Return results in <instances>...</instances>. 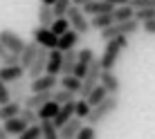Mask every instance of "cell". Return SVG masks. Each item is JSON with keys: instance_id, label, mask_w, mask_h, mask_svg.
I'll return each instance as SVG.
<instances>
[{"instance_id": "44dd1931", "label": "cell", "mask_w": 155, "mask_h": 139, "mask_svg": "<svg viewBox=\"0 0 155 139\" xmlns=\"http://www.w3.org/2000/svg\"><path fill=\"white\" fill-rule=\"evenodd\" d=\"M74 61H77V50H63L61 56V74H72L74 70Z\"/></svg>"}, {"instance_id": "30bf717a", "label": "cell", "mask_w": 155, "mask_h": 139, "mask_svg": "<svg viewBox=\"0 0 155 139\" xmlns=\"http://www.w3.org/2000/svg\"><path fill=\"white\" fill-rule=\"evenodd\" d=\"M92 58H94V52L90 50V47L79 50V52H77V61H74V70H72L74 76L81 79L83 74H85V70H88V65H90V61H92Z\"/></svg>"}, {"instance_id": "60d3db41", "label": "cell", "mask_w": 155, "mask_h": 139, "mask_svg": "<svg viewBox=\"0 0 155 139\" xmlns=\"http://www.w3.org/2000/svg\"><path fill=\"white\" fill-rule=\"evenodd\" d=\"M5 137H9L7 132H5V128H2V124H0V139H5Z\"/></svg>"}, {"instance_id": "52a82bcc", "label": "cell", "mask_w": 155, "mask_h": 139, "mask_svg": "<svg viewBox=\"0 0 155 139\" xmlns=\"http://www.w3.org/2000/svg\"><path fill=\"white\" fill-rule=\"evenodd\" d=\"M31 40H34L36 45L45 47V50H52V47H56L58 36H56L50 27H41V25H38V27L31 29Z\"/></svg>"}, {"instance_id": "d6a6232c", "label": "cell", "mask_w": 155, "mask_h": 139, "mask_svg": "<svg viewBox=\"0 0 155 139\" xmlns=\"http://www.w3.org/2000/svg\"><path fill=\"white\" fill-rule=\"evenodd\" d=\"M74 137H77V139H94V137H97V126H92V124L83 126L81 124V128H79V132Z\"/></svg>"}, {"instance_id": "8fae6325", "label": "cell", "mask_w": 155, "mask_h": 139, "mask_svg": "<svg viewBox=\"0 0 155 139\" xmlns=\"http://www.w3.org/2000/svg\"><path fill=\"white\" fill-rule=\"evenodd\" d=\"M9 85V97H12L14 101H20L23 103V99L29 94V79H16V81L7 83Z\"/></svg>"}, {"instance_id": "5b68a950", "label": "cell", "mask_w": 155, "mask_h": 139, "mask_svg": "<svg viewBox=\"0 0 155 139\" xmlns=\"http://www.w3.org/2000/svg\"><path fill=\"white\" fill-rule=\"evenodd\" d=\"M65 18H68V23H70V27L74 31H79L81 36H85L90 31V23H88V16L83 14V9L79 7V5H70L68 7V11H65Z\"/></svg>"}, {"instance_id": "2e32d148", "label": "cell", "mask_w": 155, "mask_h": 139, "mask_svg": "<svg viewBox=\"0 0 155 139\" xmlns=\"http://www.w3.org/2000/svg\"><path fill=\"white\" fill-rule=\"evenodd\" d=\"M81 124H83V119H79V117H70L65 124L58 128V137H63V139H72V137L79 132Z\"/></svg>"}, {"instance_id": "3957f363", "label": "cell", "mask_w": 155, "mask_h": 139, "mask_svg": "<svg viewBox=\"0 0 155 139\" xmlns=\"http://www.w3.org/2000/svg\"><path fill=\"white\" fill-rule=\"evenodd\" d=\"M140 31V20L135 18H126V20H115L113 25H108V27L99 29V36L101 40H108V38H115V36H133Z\"/></svg>"}, {"instance_id": "74e56055", "label": "cell", "mask_w": 155, "mask_h": 139, "mask_svg": "<svg viewBox=\"0 0 155 139\" xmlns=\"http://www.w3.org/2000/svg\"><path fill=\"white\" fill-rule=\"evenodd\" d=\"M12 97H9V85L5 81H0V103H5V101H9Z\"/></svg>"}, {"instance_id": "603a6c76", "label": "cell", "mask_w": 155, "mask_h": 139, "mask_svg": "<svg viewBox=\"0 0 155 139\" xmlns=\"http://www.w3.org/2000/svg\"><path fill=\"white\" fill-rule=\"evenodd\" d=\"M20 101H14V99H9V101H5V103H0V119H7V117H16L20 112Z\"/></svg>"}, {"instance_id": "d590c367", "label": "cell", "mask_w": 155, "mask_h": 139, "mask_svg": "<svg viewBox=\"0 0 155 139\" xmlns=\"http://www.w3.org/2000/svg\"><path fill=\"white\" fill-rule=\"evenodd\" d=\"M16 63H18V54H14V52H5L0 56V65H16Z\"/></svg>"}, {"instance_id": "ac0fdd59", "label": "cell", "mask_w": 155, "mask_h": 139, "mask_svg": "<svg viewBox=\"0 0 155 139\" xmlns=\"http://www.w3.org/2000/svg\"><path fill=\"white\" fill-rule=\"evenodd\" d=\"M47 99H52V92H29L27 97L23 99V105H27V108H38V105H43Z\"/></svg>"}, {"instance_id": "8992f818", "label": "cell", "mask_w": 155, "mask_h": 139, "mask_svg": "<svg viewBox=\"0 0 155 139\" xmlns=\"http://www.w3.org/2000/svg\"><path fill=\"white\" fill-rule=\"evenodd\" d=\"M58 83V76L56 74H47L43 72L38 76L29 79V92H52Z\"/></svg>"}, {"instance_id": "9a60e30c", "label": "cell", "mask_w": 155, "mask_h": 139, "mask_svg": "<svg viewBox=\"0 0 155 139\" xmlns=\"http://www.w3.org/2000/svg\"><path fill=\"white\" fill-rule=\"evenodd\" d=\"M61 56L63 52L56 50V47H52V50H47V63H45V72L47 74H61Z\"/></svg>"}, {"instance_id": "7c38bea8", "label": "cell", "mask_w": 155, "mask_h": 139, "mask_svg": "<svg viewBox=\"0 0 155 139\" xmlns=\"http://www.w3.org/2000/svg\"><path fill=\"white\" fill-rule=\"evenodd\" d=\"M79 43H81V34L79 31H74L72 27L68 31H63L61 36H58V43H56V50H72V47H77Z\"/></svg>"}, {"instance_id": "277c9868", "label": "cell", "mask_w": 155, "mask_h": 139, "mask_svg": "<svg viewBox=\"0 0 155 139\" xmlns=\"http://www.w3.org/2000/svg\"><path fill=\"white\" fill-rule=\"evenodd\" d=\"M99 74H101V65H99V58L94 56L92 61H90L88 70H85V74L81 76V88H79V94H77V97H85V94H88L90 90L99 83Z\"/></svg>"}, {"instance_id": "f1b7e54d", "label": "cell", "mask_w": 155, "mask_h": 139, "mask_svg": "<svg viewBox=\"0 0 155 139\" xmlns=\"http://www.w3.org/2000/svg\"><path fill=\"white\" fill-rule=\"evenodd\" d=\"M88 112H90V103H88V101H85L83 97L74 99V117L85 119V117H88Z\"/></svg>"}, {"instance_id": "cb8c5ba5", "label": "cell", "mask_w": 155, "mask_h": 139, "mask_svg": "<svg viewBox=\"0 0 155 139\" xmlns=\"http://www.w3.org/2000/svg\"><path fill=\"white\" fill-rule=\"evenodd\" d=\"M38 126H41V137H45V139H56L58 137V128L54 126L52 119H38Z\"/></svg>"}, {"instance_id": "d6986e66", "label": "cell", "mask_w": 155, "mask_h": 139, "mask_svg": "<svg viewBox=\"0 0 155 139\" xmlns=\"http://www.w3.org/2000/svg\"><path fill=\"white\" fill-rule=\"evenodd\" d=\"M58 112V103L54 99H47L43 105L36 108V115H38V119H54V115Z\"/></svg>"}, {"instance_id": "f35d334b", "label": "cell", "mask_w": 155, "mask_h": 139, "mask_svg": "<svg viewBox=\"0 0 155 139\" xmlns=\"http://www.w3.org/2000/svg\"><path fill=\"white\" fill-rule=\"evenodd\" d=\"M106 2H110L113 7H119V5H128V0H106Z\"/></svg>"}, {"instance_id": "5bb4252c", "label": "cell", "mask_w": 155, "mask_h": 139, "mask_svg": "<svg viewBox=\"0 0 155 139\" xmlns=\"http://www.w3.org/2000/svg\"><path fill=\"white\" fill-rule=\"evenodd\" d=\"M23 76H25V67L20 63H16V65H0V81L12 83V81L23 79Z\"/></svg>"}, {"instance_id": "836d02e7", "label": "cell", "mask_w": 155, "mask_h": 139, "mask_svg": "<svg viewBox=\"0 0 155 139\" xmlns=\"http://www.w3.org/2000/svg\"><path fill=\"white\" fill-rule=\"evenodd\" d=\"M18 117L25 121V124H36V121H38V115H36V110H34V108H27V105H23V108H20Z\"/></svg>"}, {"instance_id": "7a4b0ae2", "label": "cell", "mask_w": 155, "mask_h": 139, "mask_svg": "<svg viewBox=\"0 0 155 139\" xmlns=\"http://www.w3.org/2000/svg\"><path fill=\"white\" fill-rule=\"evenodd\" d=\"M128 47V36H115V38L106 40V50L99 56V65L101 70H115L117 61H119L121 52Z\"/></svg>"}, {"instance_id": "4fadbf2b", "label": "cell", "mask_w": 155, "mask_h": 139, "mask_svg": "<svg viewBox=\"0 0 155 139\" xmlns=\"http://www.w3.org/2000/svg\"><path fill=\"white\" fill-rule=\"evenodd\" d=\"M81 9H83L85 16H97V14H108V11H113L115 7H113L110 2H106V0H90V2L81 5Z\"/></svg>"}, {"instance_id": "e575fe53", "label": "cell", "mask_w": 155, "mask_h": 139, "mask_svg": "<svg viewBox=\"0 0 155 139\" xmlns=\"http://www.w3.org/2000/svg\"><path fill=\"white\" fill-rule=\"evenodd\" d=\"M70 5H72V0H54V2L50 5L52 11H54V18H56V16H65V11H68Z\"/></svg>"}, {"instance_id": "d4e9b609", "label": "cell", "mask_w": 155, "mask_h": 139, "mask_svg": "<svg viewBox=\"0 0 155 139\" xmlns=\"http://www.w3.org/2000/svg\"><path fill=\"white\" fill-rule=\"evenodd\" d=\"M106 94H108V92H106V88H104V85H101V83H97V85H94V88L90 90V92L85 94L83 99L88 101V103H90V108H92V105H97L99 101H101V99L106 97Z\"/></svg>"}, {"instance_id": "ab89813d", "label": "cell", "mask_w": 155, "mask_h": 139, "mask_svg": "<svg viewBox=\"0 0 155 139\" xmlns=\"http://www.w3.org/2000/svg\"><path fill=\"white\" fill-rule=\"evenodd\" d=\"M85 2H90V0H72V5H79V7H81V5H85Z\"/></svg>"}, {"instance_id": "ffe728a7", "label": "cell", "mask_w": 155, "mask_h": 139, "mask_svg": "<svg viewBox=\"0 0 155 139\" xmlns=\"http://www.w3.org/2000/svg\"><path fill=\"white\" fill-rule=\"evenodd\" d=\"M90 18H92V20H88V23H90V29H97V31L115 23L113 11H108V14H97V16H90Z\"/></svg>"}, {"instance_id": "6da1fadb", "label": "cell", "mask_w": 155, "mask_h": 139, "mask_svg": "<svg viewBox=\"0 0 155 139\" xmlns=\"http://www.w3.org/2000/svg\"><path fill=\"white\" fill-rule=\"evenodd\" d=\"M119 105H121L119 94H106V97L101 99L97 105H92V108H90L85 121H88V124H92V126H99V124H104L110 115H115V112L119 110Z\"/></svg>"}, {"instance_id": "f546056e", "label": "cell", "mask_w": 155, "mask_h": 139, "mask_svg": "<svg viewBox=\"0 0 155 139\" xmlns=\"http://www.w3.org/2000/svg\"><path fill=\"white\" fill-rule=\"evenodd\" d=\"M133 14H135V9H133L130 5H119V7H115V9H113V18H115V20L133 18Z\"/></svg>"}, {"instance_id": "8d00e7d4", "label": "cell", "mask_w": 155, "mask_h": 139, "mask_svg": "<svg viewBox=\"0 0 155 139\" xmlns=\"http://www.w3.org/2000/svg\"><path fill=\"white\" fill-rule=\"evenodd\" d=\"M140 31H146L148 36H155V18H151V20H144V23H140Z\"/></svg>"}, {"instance_id": "7402d4cb", "label": "cell", "mask_w": 155, "mask_h": 139, "mask_svg": "<svg viewBox=\"0 0 155 139\" xmlns=\"http://www.w3.org/2000/svg\"><path fill=\"white\" fill-rule=\"evenodd\" d=\"M58 85L61 88H65V90H72L74 94H79V88H81V79L79 76H74V74H58Z\"/></svg>"}, {"instance_id": "1f68e13d", "label": "cell", "mask_w": 155, "mask_h": 139, "mask_svg": "<svg viewBox=\"0 0 155 139\" xmlns=\"http://www.w3.org/2000/svg\"><path fill=\"white\" fill-rule=\"evenodd\" d=\"M133 18L140 20V23H144V20H151V18H155V9H153V7H137L135 14H133Z\"/></svg>"}, {"instance_id": "83f0119b", "label": "cell", "mask_w": 155, "mask_h": 139, "mask_svg": "<svg viewBox=\"0 0 155 139\" xmlns=\"http://www.w3.org/2000/svg\"><path fill=\"white\" fill-rule=\"evenodd\" d=\"M50 29H52V31H54V34H56V36H61V34H63V31H68V29H70V23H68V18H65V16H56V18H54V20H52V25H50Z\"/></svg>"}, {"instance_id": "7bdbcfd3", "label": "cell", "mask_w": 155, "mask_h": 139, "mask_svg": "<svg viewBox=\"0 0 155 139\" xmlns=\"http://www.w3.org/2000/svg\"><path fill=\"white\" fill-rule=\"evenodd\" d=\"M41 2H43V5H52L54 0H41Z\"/></svg>"}, {"instance_id": "9c48e42d", "label": "cell", "mask_w": 155, "mask_h": 139, "mask_svg": "<svg viewBox=\"0 0 155 139\" xmlns=\"http://www.w3.org/2000/svg\"><path fill=\"white\" fill-rule=\"evenodd\" d=\"M99 83L106 88V92H108V94H119L121 92V81H119V76H117L113 70H101Z\"/></svg>"}, {"instance_id": "4dcf8cb0", "label": "cell", "mask_w": 155, "mask_h": 139, "mask_svg": "<svg viewBox=\"0 0 155 139\" xmlns=\"http://www.w3.org/2000/svg\"><path fill=\"white\" fill-rule=\"evenodd\" d=\"M20 139H38L41 137V126H38V121L36 124H27L25 126V130L18 135Z\"/></svg>"}, {"instance_id": "4316f807", "label": "cell", "mask_w": 155, "mask_h": 139, "mask_svg": "<svg viewBox=\"0 0 155 139\" xmlns=\"http://www.w3.org/2000/svg\"><path fill=\"white\" fill-rule=\"evenodd\" d=\"M52 99L56 101V103H65V101H74L77 99V94L72 92V90H65V88H54L52 90Z\"/></svg>"}, {"instance_id": "ba28073f", "label": "cell", "mask_w": 155, "mask_h": 139, "mask_svg": "<svg viewBox=\"0 0 155 139\" xmlns=\"http://www.w3.org/2000/svg\"><path fill=\"white\" fill-rule=\"evenodd\" d=\"M0 43L5 45L7 52H14V54H20V50L25 47V40L12 29H2L0 31Z\"/></svg>"}, {"instance_id": "e0dca14e", "label": "cell", "mask_w": 155, "mask_h": 139, "mask_svg": "<svg viewBox=\"0 0 155 139\" xmlns=\"http://www.w3.org/2000/svg\"><path fill=\"white\" fill-rule=\"evenodd\" d=\"M25 126H27V124H25V121L20 119L18 115H16V117H7V119H2V128H5V132H7V135H16V137H18L20 132L25 130Z\"/></svg>"}, {"instance_id": "b9f144b4", "label": "cell", "mask_w": 155, "mask_h": 139, "mask_svg": "<svg viewBox=\"0 0 155 139\" xmlns=\"http://www.w3.org/2000/svg\"><path fill=\"white\" fill-rule=\"evenodd\" d=\"M5 52H7V50H5V45H2V43H0V56H2Z\"/></svg>"}, {"instance_id": "484cf974", "label": "cell", "mask_w": 155, "mask_h": 139, "mask_svg": "<svg viewBox=\"0 0 155 139\" xmlns=\"http://www.w3.org/2000/svg\"><path fill=\"white\" fill-rule=\"evenodd\" d=\"M52 20H54V11H52V7L41 2V7H38V25H41V27H50Z\"/></svg>"}]
</instances>
